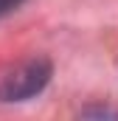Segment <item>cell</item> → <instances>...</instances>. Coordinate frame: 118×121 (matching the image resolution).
<instances>
[{"label":"cell","mask_w":118,"mask_h":121,"mask_svg":"<svg viewBox=\"0 0 118 121\" xmlns=\"http://www.w3.org/2000/svg\"><path fill=\"white\" fill-rule=\"evenodd\" d=\"M51 79V65L48 59H31L14 68L0 79V99L3 101H25L42 90Z\"/></svg>","instance_id":"cell-1"},{"label":"cell","mask_w":118,"mask_h":121,"mask_svg":"<svg viewBox=\"0 0 118 121\" xmlns=\"http://www.w3.org/2000/svg\"><path fill=\"white\" fill-rule=\"evenodd\" d=\"M20 3H23V0H0V17H3V14H8V11H14Z\"/></svg>","instance_id":"cell-2"}]
</instances>
